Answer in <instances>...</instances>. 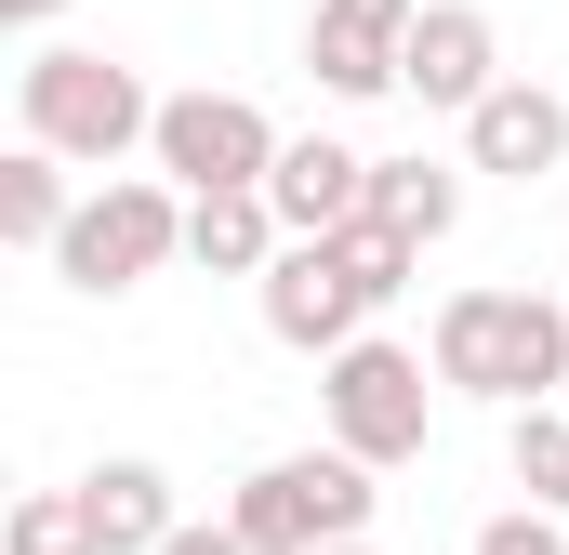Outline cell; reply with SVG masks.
Returning a JSON list of instances; mask_svg holds the SVG:
<instances>
[{
	"instance_id": "1",
	"label": "cell",
	"mask_w": 569,
	"mask_h": 555,
	"mask_svg": "<svg viewBox=\"0 0 569 555\" xmlns=\"http://www.w3.org/2000/svg\"><path fill=\"white\" fill-rule=\"evenodd\" d=\"M437 384H463L490 411H543V384H569V304H543V291H450L437 304Z\"/></svg>"
},
{
	"instance_id": "2",
	"label": "cell",
	"mask_w": 569,
	"mask_h": 555,
	"mask_svg": "<svg viewBox=\"0 0 569 555\" xmlns=\"http://www.w3.org/2000/svg\"><path fill=\"white\" fill-rule=\"evenodd\" d=\"M13 107H27V145L93 159V172H120L133 145H159V93H146L120 53H80V40L27 53V67H13Z\"/></svg>"
},
{
	"instance_id": "3",
	"label": "cell",
	"mask_w": 569,
	"mask_h": 555,
	"mask_svg": "<svg viewBox=\"0 0 569 555\" xmlns=\"http://www.w3.org/2000/svg\"><path fill=\"white\" fill-rule=\"evenodd\" d=\"M371 463H345V450H279V463H252L239 476V503H226V529L252 555H331V543H371Z\"/></svg>"
},
{
	"instance_id": "4",
	"label": "cell",
	"mask_w": 569,
	"mask_h": 555,
	"mask_svg": "<svg viewBox=\"0 0 569 555\" xmlns=\"http://www.w3.org/2000/svg\"><path fill=\"white\" fill-rule=\"evenodd\" d=\"M172 252H186V199H172L159 172H107V185L80 199L53 278H67V291H133V278H159Z\"/></svg>"
},
{
	"instance_id": "5",
	"label": "cell",
	"mask_w": 569,
	"mask_h": 555,
	"mask_svg": "<svg viewBox=\"0 0 569 555\" xmlns=\"http://www.w3.org/2000/svg\"><path fill=\"white\" fill-rule=\"evenodd\" d=\"M186 199H266L279 172V120L252 93H159V145H146Z\"/></svg>"
},
{
	"instance_id": "6",
	"label": "cell",
	"mask_w": 569,
	"mask_h": 555,
	"mask_svg": "<svg viewBox=\"0 0 569 555\" xmlns=\"http://www.w3.org/2000/svg\"><path fill=\"white\" fill-rule=\"evenodd\" d=\"M318 411H331V450L345 463H411L425 450V411H437V384H425V357L411 344H345L331 371H318Z\"/></svg>"
},
{
	"instance_id": "7",
	"label": "cell",
	"mask_w": 569,
	"mask_h": 555,
	"mask_svg": "<svg viewBox=\"0 0 569 555\" xmlns=\"http://www.w3.org/2000/svg\"><path fill=\"white\" fill-rule=\"evenodd\" d=\"M358 317H371V291L345 278V252H331V239H291L279 265H266V331H279L291 357H318V371H331L345 344H371Z\"/></svg>"
},
{
	"instance_id": "8",
	"label": "cell",
	"mask_w": 569,
	"mask_h": 555,
	"mask_svg": "<svg viewBox=\"0 0 569 555\" xmlns=\"http://www.w3.org/2000/svg\"><path fill=\"white\" fill-rule=\"evenodd\" d=\"M411 27H425V0H318V27H305V67H318V93H345V107L398 93V67H411Z\"/></svg>"
},
{
	"instance_id": "9",
	"label": "cell",
	"mask_w": 569,
	"mask_h": 555,
	"mask_svg": "<svg viewBox=\"0 0 569 555\" xmlns=\"http://www.w3.org/2000/svg\"><path fill=\"white\" fill-rule=\"evenodd\" d=\"M398 93H425V107H490L503 93V27L477 13V0H425V27H411V67H398Z\"/></svg>"
},
{
	"instance_id": "10",
	"label": "cell",
	"mask_w": 569,
	"mask_h": 555,
	"mask_svg": "<svg viewBox=\"0 0 569 555\" xmlns=\"http://www.w3.org/2000/svg\"><path fill=\"white\" fill-rule=\"evenodd\" d=\"M266 212H279V239H345L358 212H371V159L331 133L279 145V172H266Z\"/></svg>"
},
{
	"instance_id": "11",
	"label": "cell",
	"mask_w": 569,
	"mask_h": 555,
	"mask_svg": "<svg viewBox=\"0 0 569 555\" xmlns=\"http://www.w3.org/2000/svg\"><path fill=\"white\" fill-rule=\"evenodd\" d=\"M569 159V107L543 93V80H503L477 120H463V172H503V185H543Z\"/></svg>"
},
{
	"instance_id": "12",
	"label": "cell",
	"mask_w": 569,
	"mask_h": 555,
	"mask_svg": "<svg viewBox=\"0 0 569 555\" xmlns=\"http://www.w3.org/2000/svg\"><path fill=\"white\" fill-rule=\"evenodd\" d=\"M80 503H93V543H107V555H159L172 529H186L159 463H93V476H80Z\"/></svg>"
},
{
	"instance_id": "13",
	"label": "cell",
	"mask_w": 569,
	"mask_h": 555,
	"mask_svg": "<svg viewBox=\"0 0 569 555\" xmlns=\"http://www.w3.org/2000/svg\"><path fill=\"white\" fill-rule=\"evenodd\" d=\"M371 225H398L411 252H437L463 225V172L450 159H371Z\"/></svg>"
},
{
	"instance_id": "14",
	"label": "cell",
	"mask_w": 569,
	"mask_h": 555,
	"mask_svg": "<svg viewBox=\"0 0 569 555\" xmlns=\"http://www.w3.org/2000/svg\"><path fill=\"white\" fill-rule=\"evenodd\" d=\"M67 225H80L67 159H53V145H13V159H0V239H13V252H67Z\"/></svg>"
},
{
	"instance_id": "15",
	"label": "cell",
	"mask_w": 569,
	"mask_h": 555,
	"mask_svg": "<svg viewBox=\"0 0 569 555\" xmlns=\"http://www.w3.org/2000/svg\"><path fill=\"white\" fill-rule=\"evenodd\" d=\"M291 239H279V212L266 199H186V265H212V278H266Z\"/></svg>"
},
{
	"instance_id": "16",
	"label": "cell",
	"mask_w": 569,
	"mask_h": 555,
	"mask_svg": "<svg viewBox=\"0 0 569 555\" xmlns=\"http://www.w3.org/2000/svg\"><path fill=\"white\" fill-rule=\"evenodd\" d=\"M503 463H517L530 516H569V423H557V411H517V436H503Z\"/></svg>"
},
{
	"instance_id": "17",
	"label": "cell",
	"mask_w": 569,
	"mask_h": 555,
	"mask_svg": "<svg viewBox=\"0 0 569 555\" xmlns=\"http://www.w3.org/2000/svg\"><path fill=\"white\" fill-rule=\"evenodd\" d=\"M0 543H13V555H107V543H93V503H80V490H27Z\"/></svg>"
},
{
	"instance_id": "18",
	"label": "cell",
	"mask_w": 569,
	"mask_h": 555,
	"mask_svg": "<svg viewBox=\"0 0 569 555\" xmlns=\"http://www.w3.org/2000/svg\"><path fill=\"white\" fill-rule=\"evenodd\" d=\"M331 252H345V278H358V291H371V304H398V291H411V265H425V252H411V239H398V225H371V212H358V225H345V239H331Z\"/></svg>"
},
{
	"instance_id": "19",
	"label": "cell",
	"mask_w": 569,
	"mask_h": 555,
	"mask_svg": "<svg viewBox=\"0 0 569 555\" xmlns=\"http://www.w3.org/2000/svg\"><path fill=\"white\" fill-rule=\"evenodd\" d=\"M477 555H569V543H557V516H490Z\"/></svg>"
},
{
	"instance_id": "20",
	"label": "cell",
	"mask_w": 569,
	"mask_h": 555,
	"mask_svg": "<svg viewBox=\"0 0 569 555\" xmlns=\"http://www.w3.org/2000/svg\"><path fill=\"white\" fill-rule=\"evenodd\" d=\"M159 555H252V543H239V529H172Z\"/></svg>"
},
{
	"instance_id": "21",
	"label": "cell",
	"mask_w": 569,
	"mask_h": 555,
	"mask_svg": "<svg viewBox=\"0 0 569 555\" xmlns=\"http://www.w3.org/2000/svg\"><path fill=\"white\" fill-rule=\"evenodd\" d=\"M0 13H13V27H53V13H67V0H0Z\"/></svg>"
},
{
	"instance_id": "22",
	"label": "cell",
	"mask_w": 569,
	"mask_h": 555,
	"mask_svg": "<svg viewBox=\"0 0 569 555\" xmlns=\"http://www.w3.org/2000/svg\"><path fill=\"white\" fill-rule=\"evenodd\" d=\"M331 555H371V543H331Z\"/></svg>"
}]
</instances>
